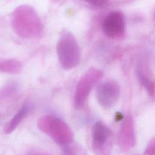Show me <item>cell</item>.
<instances>
[{
    "label": "cell",
    "mask_w": 155,
    "mask_h": 155,
    "mask_svg": "<svg viewBox=\"0 0 155 155\" xmlns=\"http://www.w3.org/2000/svg\"><path fill=\"white\" fill-rule=\"evenodd\" d=\"M14 32L23 38H39L44 33L43 23L35 9L21 5L13 11L11 20Z\"/></svg>",
    "instance_id": "6da1fadb"
},
{
    "label": "cell",
    "mask_w": 155,
    "mask_h": 155,
    "mask_svg": "<svg viewBox=\"0 0 155 155\" xmlns=\"http://www.w3.org/2000/svg\"><path fill=\"white\" fill-rule=\"evenodd\" d=\"M58 58L61 67L67 70L78 65L81 61V50L78 42L70 31L63 30L56 45Z\"/></svg>",
    "instance_id": "7a4b0ae2"
},
{
    "label": "cell",
    "mask_w": 155,
    "mask_h": 155,
    "mask_svg": "<svg viewBox=\"0 0 155 155\" xmlns=\"http://www.w3.org/2000/svg\"><path fill=\"white\" fill-rule=\"evenodd\" d=\"M103 76V71L95 67L89 68L83 74L77 83L74 94V105L76 108L84 107L92 89Z\"/></svg>",
    "instance_id": "3957f363"
},
{
    "label": "cell",
    "mask_w": 155,
    "mask_h": 155,
    "mask_svg": "<svg viewBox=\"0 0 155 155\" xmlns=\"http://www.w3.org/2000/svg\"><path fill=\"white\" fill-rule=\"evenodd\" d=\"M38 126L58 142L65 143L72 137V133L68 125L54 115L46 114L41 116L38 120Z\"/></svg>",
    "instance_id": "277c9868"
},
{
    "label": "cell",
    "mask_w": 155,
    "mask_h": 155,
    "mask_svg": "<svg viewBox=\"0 0 155 155\" xmlns=\"http://www.w3.org/2000/svg\"><path fill=\"white\" fill-rule=\"evenodd\" d=\"M120 91V87L116 81L106 80L99 84L96 88L97 101L102 108H111L118 102Z\"/></svg>",
    "instance_id": "5b68a950"
},
{
    "label": "cell",
    "mask_w": 155,
    "mask_h": 155,
    "mask_svg": "<svg viewBox=\"0 0 155 155\" xmlns=\"http://www.w3.org/2000/svg\"><path fill=\"white\" fill-rule=\"evenodd\" d=\"M102 31L109 38H122L125 33L124 15L119 11H114L108 14L102 23Z\"/></svg>",
    "instance_id": "8992f818"
},
{
    "label": "cell",
    "mask_w": 155,
    "mask_h": 155,
    "mask_svg": "<svg viewBox=\"0 0 155 155\" xmlns=\"http://www.w3.org/2000/svg\"><path fill=\"white\" fill-rule=\"evenodd\" d=\"M145 63L143 59H140L137 63L136 67V76L148 94L154 97L155 96V81H152L150 78V74H148V67Z\"/></svg>",
    "instance_id": "52a82bcc"
},
{
    "label": "cell",
    "mask_w": 155,
    "mask_h": 155,
    "mask_svg": "<svg viewBox=\"0 0 155 155\" xmlns=\"http://www.w3.org/2000/svg\"><path fill=\"white\" fill-rule=\"evenodd\" d=\"M111 136V131L102 121L94 124L91 130L93 146L96 148L103 147Z\"/></svg>",
    "instance_id": "ba28073f"
},
{
    "label": "cell",
    "mask_w": 155,
    "mask_h": 155,
    "mask_svg": "<svg viewBox=\"0 0 155 155\" xmlns=\"http://www.w3.org/2000/svg\"><path fill=\"white\" fill-rule=\"evenodd\" d=\"M31 110V105L28 103L23 104L18 111L15 114L13 117L6 124L4 132L5 134H10L13 132L21 124L22 120L29 114Z\"/></svg>",
    "instance_id": "9c48e42d"
},
{
    "label": "cell",
    "mask_w": 155,
    "mask_h": 155,
    "mask_svg": "<svg viewBox=\"0 0 155 155\" xmlns=\"http://www.w3.org/2000/svg\"><path fill=\"white\" fill-rule=\"evenodd\" d=\"M22 69L20 61L15 59L0 58V72L11 74L19 73Z\"/></svg>",
    "instance_id": "30bf717a"
},
{
    "label": "cell",
    "mask_w": 155,
    "mask_h": 155,
    "mask_svg": "<svg viewBox=\"0 0 155 155\" xmlns=\"http://www.w3.org/2000/svg\"><path fill=\"white\" fill-rule=\"evenodd\" d=\"M17 91V85L13 83L6 85L0 90V102L12 95L13 96Z\"/></svg>",
    "instance_id": "8fae6325"
},
{
    "label": "cell",
    "mask_w": 155,
    "mask_h": 155,
    "mask_svg": "<svg viewBox=\"0 0 155 155\" xmlns=\"http://www.w3.org/2000/svg\"><path fill=\"white\" fill-rule=\"evenodd\" d=\"M88 4L90 5L95 7V8H100L103 7L106 5H107L108 1H90L88 2Z\"/></svg>",
    "instance_id": "7c38bea8"
},
{
    "label": "cell",
    "mask_w": 155,
    "mask_h": 155,
    "mask_svg": "<svg viewBox=\"0 0 155 155\" xmlns=\"http://www.w3.org/2000/svg\"><path fill=\"white\" fill-rule=\"evenodd\" d=\"M154 19H155V12H154Z\"/></svg>",
    "instance_id": "4fadbf2b"
}]
</instances>
